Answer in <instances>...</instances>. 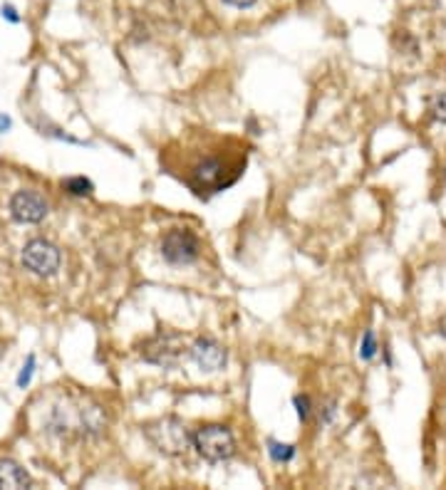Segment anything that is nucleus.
I'll use <instances>...</instances> for the list:
<instances>
[{"label":"nucleus","instance_id":"f257e3e1","mask_svg":"<svg viewBox=\"0 0 446 490\" xmlns=\"http://www.w3.org/2000/svg\"><path fill=\"white\" fill-rule=\"evenodd\" d=\"M246 169V149L233 139L204 137L183 151V172L176 173L196 196H208L226 191L239 181Z\"/></svg>","mask_w":446,"mask_h":490},{"label":"nucleus","instance_id":"f03ea898","mask_svg":"<svg viewBox=\"0 0 446 490\" xmlns=\"http://www.w3.org/2000/svg\"><path fill=\"white\" fill-rule=\"evenodd\" d=\"M142 433L161 456H182L194 444V433H189L186 423L176 416H161L157 422L144 423Z\"/></svg>","mask_w":446,"mask_h":490},{"label":"nucleus","instance_id":"7ed1b4c3","mask_svg":"<svg viewBox=\"0 0 446 490\" xmlns=\"http://www.w3.org/2000/svg\"><path fill=\"white\" fill-rule=\"evenodd\" d=\"M194 448L208 463H221L236 456V438L229 426L221 423H208L194 433Z\"/></svg>","mask_w":446,"mask_h":490},{"label":"nucleus","instance_id":"20e7f679","mask_svg":"<svg viewBox=\"0 0 446 490\" xmlns=\"http://www.w3.org/2000/svg\"><path fill=\"white\" fill-rule=\"evenodd\" d=\"M139 354H142V359L149 362V365L172 369V366L179 365V359H182V354H183L182 334L159 330L154 337H149L147 342L142 344Z\"/></svg>","mask_w":446,"mask_h":490},{"label":"nucleus","instance_id":"39448f33","mask_svg":"<svg viewBox=\"0 0 446 490\" xmlns=\"http://www.w3.org/2000/svg\"><path fill=\"white\" fill-rule=\"evenodd\" d=\"M60 262H62L60 248L45 238L30 240L23 248L25 270H30L37 277H53L60 270Z\"/></svg>","mask_w":446,"mask_h":490},{"label":"nucleus","instance_id":"423d86ee","mask_svg":"<svg viewBox=\"0 0 446 490\" xmlns=\"http://www.w3.org/2000/svg\"><path fill=\"white\" fill-rule=\"evenodd\" d=\"M201 253V243L191 230L174 229L161 238V258L169 265H191Z\"/></svg>","mask_w":446,"mask_h":490},{"label":"nucleus","instance_id":"0eeeda50","mask_svg":"<svg viewBox=\"0 0 446 490\" xmlns=\"http://www.w3.org/2000/svg\"><path fill=\"white\" fill-rule=\"evenodd\" d=\"M189 357L194 359V365L199 366L201 372H208V374L221 372V369L226 366V362H229V352H226V347H223V344H218L216 340H211V337H199V340L191 344Z\"/></svg>","mask_w":446,"mask_h":490},{"label":"nucleus","instance_id":"6e6552de","mask_svg":"<svg viewBox=\"0 0 446 490\" xmlns=\"http://www.w3.org/2000/svg\"><path fill=\"white\" fill-rule=\"evenodd\" d=\"M50 213V205L37 191H18L11 198V216L18 223H40Z\"/></svg>","mask_w":446,"mask_h":490},{"label":"nucleus","instance_id":"1a4fd4ad","mask_svg":"<svg viewBox=\"0 0 446 490\" xmlns=\"http://www.w3.org/2000/svg\"><path fill=\"white\" fill-rule=\"evenodd\" d=\"M30 486L33 478L20 463H15L11 458H0V490H20Z\"/></svg>","mask_w":446,"mask_h":490},{"label":"nucleus","instance_id":"9d476101","mask_svg":"<svg viewBox=\"0 0 446 490\" xmlns=\"http://www.w3.org/2000/svg\"><path fill=\"white\" fill-rule=\"evenodd\" d=\"M82 436H100L107 429V411L100 404H87L77 411Z\"/></svg>","mask_w":446,"mask_h":490},{"label":"nucleus","instance_id":"9b49d317","mask_svg":"<svg viewBox=\"0 0 446 490\" xmlns=\"http://www.w3.org/2000/svg\"><path fill=\"white\" fill-rule=\"evenodd\" d=\"M268 454L273 458L275 463H288L296 458V446L293 444H280V441H268Z\"/></svg>","mask_w":446,"mask_h":490},{"label":"nucleus","instance_id":"f8f14e48","mask_svg":"<svg viewBox=\"0 0 446 490\" xmlns=\"http://www.w3.org/2000/svg\"><path fill=\"white\" fill-rule=\"evenodd\" d=\"M62 189H65L69 196H90L94 186H92L90 179H85V176H69V179L62 181Z\"/></svg>","mask_w":446,"mask_h":490},{"label":"nucleus","instance_id":"ddd939ff","mask_svg":"<svg viewBox=\"0 0 446 490\" xmlns=\"http://www.w3.org/2000/svg\"><path fill=\"white\" fill-rule=\"evenodd\" d=\"M377 337H375V332L367 330L362 334V342H360V359H365V362H372L375 357H377Z\"/></svg>","mask_w":446,"mask_h":490},{"label":"nucleus","instance_id":"4468645a","mask_svg":"<svg viewBox=\"0 0 446 490\" xmlns=\"http://www.w3.org/2000/svg\"><path fill=\"white\" fill-rule=\"evenodd\" d=\"M429 115L434 122L446 125V92H436L434 97L429 100Z\"/></svg>","mask_w":446,"mask_h":490},{"label":"nucleus","instance_id":"2eb2a0df","mask_svg":"<svg viewBox=\"0 0 446 490\" xmlns=\"http://www.w3.org/2000/svg\"><path fill=\"white\" fill-rule=\"evenodd\" d=\"M293 406H296L300 422H308L310 414H312V401H310V397H305V394H297L296 399H293Z\"/></svg>","mask_w":446,"mask_h":490},{"label":"nucleus","instance_id":"dca6fc26","mask_svg":"<svg viewBox=\"0 0 446 490\" xmlns=\"http://www.w3.org/2000/svg\"><path fill=\"white\" fill-rule=\"evenodd\" d=\"M35 374V354H28V359H25L23 369H20V374H18V387L25 389L30 384V379Z\"/></svg>","mask_w":446,"mask_h":490},{"label":"nucleus","instance_id":"f3484780","mask_svg":"<svg viewBox=\"0 0 446 490\" xmlns=\"http://www.w3.org/2000/svg\"><path fill=\"white\" fill-rule=\"evenodd\" d=\"M223 3H226L229 8H233V11H251L258 0H223Z\"/></svg>","mask_w":446,"mask_h":490},{"label":"nucleus","instance_id":"a211bd4d","mask_svg":"<svg viewBox=\"0 0 446 490\" xmlns=\"http://www.w3.org/2000/svg\"><path fill=\"white\" fill-rule=\"evenodd\" d=\"M0 12H3V18H5V20H11L12 25L20 23V15H18V11H15L12 5H3V8H0Z\"/></svg>","mask_w":446,"mask_h":490},{"label":"nucleus","instance_id":"6ab92c4d","mask_svg":"<svg viewBox=\"0 0 446 490\" xmlns=\"http://www.w3.org/2000/svg\"><path fill=\"white\" fill-rule=\"evenodd\" d=\"M335 401H330L328 406H325V411H320V422L322 423H330L332 422V416H335Z\"/></svg>","mask_w":446,"mask_h":490},{"label":"nucleus","instance_id":"aec40b11","mask_svg":"<svg viewBox=\"0 0 446 490\" xmlns=\"http://www.w3.org/2000/svg\"><path fill=\"white\" fill-rule=\"evenodd\" d=\"M5 129H11V116L0 115V132H5Z\"/></svg>","mask_w":446,"mask_h":490},{"label":"nucleus","instance_id":"412c9836","mask_svg":"<svg viewBox=\"0 0 446 490\" xmlns=\"http://www.w3.org/2000/svg\"><path fill=\"white\" fill-rule=\"evenodd\" d=\"M439 334H444L446 337V317H442V322H439Z\"/></svg>","mask_w":446,"mask_h":490},{"label":"nucleus","instance_id":"4be33fe9","mask_svg":"<svg viewBox=\"0 0 446 490\" xmlns=\"http://www.w3.org/2000/svg\"><path fill=\"white\" fill-rule=\"evenodd\" d=\"M172 3H186V0H172Z\"/></svg>","mask_w":446,"mask_h":490},{"label":"nucleus","instance_id":"5701e85b","mask_svg":"<svg viewBox=\"0 0 446 490\" xmlns=\"http://www.w3.org/2000/svg\"><path fill=\"white\" fill-rule=\"evenodd\" d=\"M444 181H446V166H444Z\"/></svg>","mask_w":446,"mask_h":490}]
</instances>
